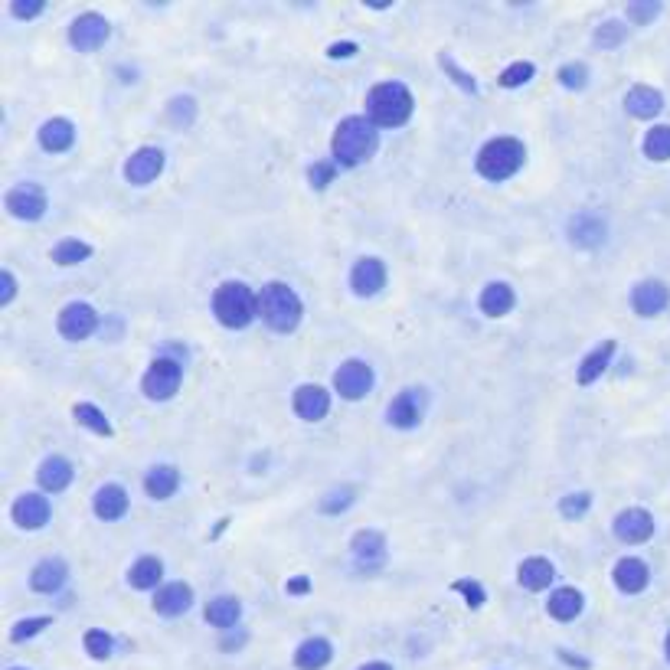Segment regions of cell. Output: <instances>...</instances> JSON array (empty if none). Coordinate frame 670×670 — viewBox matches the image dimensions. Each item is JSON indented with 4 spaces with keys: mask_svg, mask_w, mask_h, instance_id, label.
I'll use <instances>...</instances> for the list:
<instances>
[{
    "mask_svg": "<svg viewBox=\"0 0 670 670\" xmlns=\"http://www.w3.org/2000/svg\"><path fill=\"white\" fill-rule=\"evenodd\" d=\"M89 256H92V246H89V242H82V239H63L53 249L56 266H79V262H86Z\"/></svg>",
    "mask_w": 670,
    "mask_h": 670,
    "instance_id": "cell-36",
    "label": "cell"
},
{
    "mask_svg": "<svg viewBox=\"0 0 670 670\" xmlns=\"http://www.w3.org/2000/svg\"><path fill=\"white\" fill-rule=\"evenodd\" d=\"M190 605H194V589H190L187 582H171V585H164V589L154 595V612H157V615L177 618V615H183Z\"/></svg>",
    "mask_w": 670,
    "mask_h": 670,
    "instance_id": "cell-20",
    "label": "cell"
},
{
    "mask_svg": "<svg viewBox=\"0 0 670 670\" xmlns=\"http://www.w3.org/2000/svg\"><path fill=\"white\" fill-rule=\"evenodd\" d=\"M330 409V393L324 386H314V382H304L295 390V413L304 422H320Z\"/></svg>",
    "mask_w": 670,
    "mask_h": 670,
    "instance_id": "cell-15",
    "label": "cell"
},
{
    "mask_svg": "<svg viewBox=\"0 0 670 670\" xmlns=\"http://www.w3.org/2000/svg\"><path fill=\"white\" fill-rule=\"evenodd\" d=\"M438 63H442V69H448V72H452V76H455V82H458V86L465 89V92H471V95L477 92V82H475V76H468V72H461L458 66H455V59H452V56H448V53H442V56H438Z\"/></svg>",
    "mask_w": 670,
    "mask_h": 670,
    "instance_id": "cell-48",
    "label": "cell"
},
{
    "mask_svg": "<svg viewBox=\"0 0 670 670\" xmlns=\"http://www.w3.org/2000/svg\"><path fill=\"white\" fill-rule=\"evenodd\" d=\"M180 487V471L173 465H154L144 477V491L151 494L154 500H167L173 497Z\"/></svg>",
    "mask_w": 670,
    "mask_h": 670,
    "instance_id": "cell-26",
    "label": "cell"
},
{
    "mask_svg": "<svg viewBox=\"0 0 670 670\" xmlns=\"http://www.w3.org/2000/svg\"><path fill=\"white\" fill-rule=\"evenodd\" d=\"M560 82L566 89H585V82H589V66H585V63H566L560 69Z\"/></svg>",
    "mask_w": 670,
    "mask_h": 670,
    "instance_id": "cell-43",
    "label": "cell"
},
{
    "mask_svg": "<svg viewBox=\"0 0 670 670\" xmlns=\"http://www.w3.org/2000/svg\"><path fill=\"white\" fill-rule=\"evenodd\" d=\"M161 171H164V151L161 148L134 151L125 164V177H128V183H134V187H144V183L157 180V173Z\"/></svg>",
    "mask_w": 670,
    "mask_h": 670,
    "instance_id": "cell-13",
    "label": "cell"
},
{
    "mask_svg": "<svg viewBox=\"0 0 670 670\" xmlns=\"http://www.w3.org/2000/svg\"><path fill=\"white\" fill-rule=\"evenodd\" d=\"M337 173V164H328V161H318V164L308 167V180H311V187L314 190H324L334 180Z\"/></svg>",
    "mask_w": 670,
    "mask_h": 670,
    "instance_id": "cell-47",
    "label": "cell"
},
{
    "mask_svg": "<svg viewBox=\"0 0 670 670\" xmlns=\"http://www.w3.org/2000/svg\"><path fill=\"white\" fill-rule=\"evenodd\" d=\"M624 37H628V26L618 24V20H608V24H602L599 30H595V43H599L602 49L618 47V43H622Z\"/></svg>",
    "mask_w": 670,
    "mask_h": 670,
    "instance_id": "cell-41",
    "label": "cell"
},
{
    "mask_svg": "<svg viewBox=\"0 0 670 670\" xmlns=\"http://www.w3.org/2000/svg\"><path fill=\"white\" fill-rule=\"evenodd\" d=\"M360 670H393L390 664H380V661H373V664H367V667H360Z\"/></svg>",
    "mask_w": 670,
    "mask_h": 670,
    "instance_id": "cell-54",
    "label": "cell"
},
{
    "mask_svg": "<svg viewBox=\"0 0 670 670\" xmlns=\"http://www.w3.org/2000/svg\"><path fill=\"white\" fill-rule=\"evenodd\" d=\"M644 154L651 157V161H670V125H657L647 131Z\"/></svg>",
    "mask_w": 670,
    "mask_h": 670,
    "instance_id": "cell-37",
    "label": "cell"
},
{
    "mask_svg": "<svg viewBox=\"0 0 670 670\" xmlns=\"http://www.w3.org/2000/svg\"><path fill=\"white\" fill-rule=\"evenodd\" d=\"M353 53H357V43H334V47L328 49L330 59H351Z\"/></svg>",
    "mask_w": 670,
    "mask_h": 670,
    "instance_id": "cell-52",
    "label": "cell"
},
{
    "mask_svg": "<svg viewBox=\"0 0 670 670\" xmlns=\"http://www.w3.org/2000/svg\"><path fill=\"white\" fill-rule=\"evenodd\" d=\"M425 415V393L422 390H403L386 409V419L396 429H415Z\"/></svg>",
    "mask_w": 670,
    "mask_h": 670,
    "instance_id": "cell-11",
    "label": "cell"
},
{
    "mask_svg": "<svg viewBox=\"0 0 670 670\" xmlns=\"http://www.w3.org/2000/svg\"><path fill=\"white\" fill-rule=\"evenodd\" d=\"M180 380H183V367H180L177 360L171 357H157L154 363L148 367V373H144V396L154 399V403H164V399H171L173 393L180 390Z\"/></svg>",
    "mask_w": 670,
    "mask_h": 670,
    "instance_id": "cell-6",
    "label": "cell"
},
{
    "mask_svg": "<svg viewBox=\"0 0 670 670\" xmlns=\"http://www.w3.org/2000/svg\"><path fill=\"white\" fill-rule=\"evenodd\" d=\"M651 533H654V517L647 514V510H641V507L622 510V514L615 517V537L622 539V543L638 546V543H644V539H651Z\"/></svg>",
    "mask_w": 670,
    "mask_h": 670,
    "instance_id": "cell-12",
    "label": "cell"
},
{
    "mask_svg": "<svg viewBox=\"0 0 670 670\" xmlns=\"http://www.w3.org/2000/svg\"><path fill=\"white\" fill-rule=\"evenodd\" d=\"M351 550H353V560H357L363 570H376V566L386 562V539H382V533H376V530H360L357 537H353Z\"/></svg>",
    "mask_w": 670,
    "mask_h": 670,
    "instance_id": "cell-17",
    "label": "cell"
},
{
    "mask_svg": "<svg viewBox=\"0 0 670 670\" xmlns=\"http://www.w3.org/2000/svg\"><path fill=\"white\" fill-rule=\"evenodd\" d=\"M66 576H69V570H66V562L63 560H43L33 566L30 572V585H33V592H59L66 582Z\"/></svg>",
    "mask_w": 670,
    "mask_h": 670,
    "instance_id": "cell-22",
    "label": "cell"
},
{
    "mask_svg": "<svg viewBox=\"0 0 670 670\" xmlns=\"http://www.w3.org/2000/svg\"><path fill=\"white\" fill-rule=\"evenodd\" d=\"M14 295H16V281H14V275L4 268V272H0V304H10Z\"/></svg>",
    "mask_w": 670,
    "mask_h": 670,
    "instance_id": "cell-51",
    "label": "cell"
},
{
    "mask_svg": "<svg viewBox=\"0 0 670 670\" xmlns=\"http://www.w3.org/2000/svg\"><path fill=\"white\" fill-rule=\"evenodd\" d=\"M258 314L266 320L268 328L278 330V334H288L301 324V298L295 295V288H288L285 281H268L262 295H258Z\"/></svg>",
    "mask_w": 670,
    "mask_h": 670,
    "instance_id": "cell-3",
    "label": "cell"
},
{
    "mask_svg": "<svg viewBox=\"0 0 670 670\" xmlns=\"http://www.w3.org/2000/svg\"><path fill=\"white\" fill-rule=\"evenodd\" d=\"M351 504H353V487H337V491H330L328 497L320 500V510L324 514H340Z\"/></svg>",
    "mask_w": 670,
    "mask_h": 670,
    "instance_id": "cell-45",
    "label": "cell"
},
{
    "mask_svg": "<svg viewBox=\"0 0 670 670\" xmlns=\"http://www.w3.org/2000/svg\"><path fill=\"white\" fill-rule=\"evenodd\" d=\"M330 148H334V164L357 167L376 154V148H380V131H376V125L370 118L351 115L337 125Z\"/></svg>",
    "mask_w": 670,
    "mask_h": 670,
    "instance_id": "cell-1",
    "label": "cell"
},
{
    "mask_svg": "<svg viewBox=\"0 0 670 670\" xmlns=\"http://www.w3.org/2000/svg\"><path fill=\"white\" fill-rule=\"evenodd\" d=\"M213 314H216V320L223 324V328L242 330L256 320L258 298L252 295L249 285H242V281H226V285H219L216 295H213Z\"/></svg>",
    "mask_w": 670,
    "mask_h": 670,
    "instance_id": "cell-4",
    "label": "cell"
},
{
    "mask_svg": "<svg viewBox=\"0 0 670 670\" xmlns=\"http://www.w3.org/2000/svg\"><path fill=\"white\" fill-rule=\"evenodd\" d=\"M161 576H164V562L157 560V556H144V560H138L131 566L128 582H131L134 589H154V585L161 582Z\"/></svg>",
    "mask_w": 670,
    "mask_h": 670,
    "instance_id": "cell-34",
    "label": "cell"
},
{
    "mask_svg": "<svg viewBox=\"0 0 670 670\" xmlns=\"http://www.w3.org/2000/svg\"><path fill=\"white\" fill-rule=\"evenodd\" d=\"M95 328H99V314H95V308L86 301L66 304L63 314H59V334H63L66 340H86V337L95 334Z\"/></svg>",
    "mask_w": 670,
    "mask_h": 670,
    "instance_id": "cell-9",
    "label": "cell"
},
{
    "mask_svg": "<svg viewBox=\"0 0 670 670\" xmlns=\"http://www.w3.org/2000/svg\"><path fill=\"white\" fill-rule=\"evenodd\" d=\"M570 233L576 246H599L605 239V223L599 216H592V213H579L570 223Z\"/></svg>",
    "mask_w": 670,
    "mask_h": 670,
    "instance_id": "cell-32",
    "label": "cell"
},
{
    "mask_svg": "<svg viewBox=\"0 0 670 670\" xmlns=\"http://www.w3.org/2000/svg\"><path fill=\"white\" fill-rule=\"evenodd\" d=\"M95 517L105 523L111 520H121V517L128 514V491L121 487V484H105V487H99L95 491Z\"/></svg>",
    "mask_w": 670,
    "mask_h": 670,
    "instance_id": "cell-19",
    "label": "cell"
},
{
    "mask_svg": "<svg viewBox=\"0 0 670 670\" xmlns=\"http://www.w3.org/2000/svg\"><path fill=\"white\" fill-rule=\"evenodd\" d=\"M72 415H76L79 425L92 429L95 435H105V438H109L111 432H115V429H111V422L105 419V413H101L99 405H92V403H79L76 409H72Z\"/></svg>",
    "mask_w": 670,
    "mask_h": 670,
    "instance_id": "cell-35",
    "label": "cell"
},
{
    "mask_svg": "<svg viewBox=\"0 0 670 670\" xmlns=\"http://www.w3.org/2000/svg\"><path fill=\"white\" fill-rule=\"evenodd\" d=\"M514 288L510 285H504V281H494V285H487V288L481 291V311L487 314V318H504V314L514 311Z\"/></svg>",
    "mask_w": 670,
    "mask_h": 670,
    "instance_id": "cell-28",
    "label": "cell"
},
{
    "mask_svg": "<svg viewBox=\"0 0 670 670\" xmlns=\"http://www.w3.org/2000/svg\"><path fill=\"white\" fill-rule=\"evenodd\" d=\"M647 582H651V570H647L638 556H624V560L615 566V585L622 592L638 595L647 589Z\"/></svg>",
    "mask_w": 670,
    "mask_h": 670,
    "instance_id": "cell-21",
    "label": "cell"
},
{
    "mask_svg": "<svg viewBox=\"0 0 670 670\" xmlns=\"http://www.w3.org/2000/svg\"><path fill=\"white\" fill-rule=\"evenodd\" d=\"M582 592L579 589H556L553 595H550V602H546V608H550V615L556 618V622H572V618L582 612Z\"/></svg>",
    "mask_w": 670,
    "mask_h": 670,
    "instance_id": "cell-31",
    "label": "cell"
},
{
    "mask_svg": "<svg viewBox=\"0 0 670 670\" xmlns=\"http://www.w3.org/2000/svg\"><path fill=\"white\" fill-rule=\"evenodd\" d=\"M523 157H527L523 141H517V138H494V141H487V144L481 148V154H477V173H481L484 180H494V183H500V180L514 177V173L520 171Z\"/></svg>",
    "mask_w": 670,
    "mask_h": 670,
    "instance_id": "cell-5",
    "label": "cell"
},
{
    "mask_svg": "<svg viewBox=\"0 0 670 670\" xmlns=\"http://www.w3.org/2000/svg\"><path fill=\"white\" fill-rule=\"evenodd\" d=\"M612 353H615V340H602L599 347L579 363V386H589V382L599 380V376L608 370V363H612Z\"/></svg>",
    "mask_w": 670,
    "mask_h": 670,
    "instance_id": "cell-29",
    "label": "cell"
},
{
    "mask_svg": "<svg viewBox=\"0 0 670 670\" xmlns=\"http://www.w3.org/2000/svg\"><path fill=\"white\" fill-rule=\"evenodd\" d=\"M7 210L10 216L26 219V223H37L43 213H47V194L37 183H20L7 194Z\"/></svg>",
    "mask_w": 670,
    "mask_h": 670,
    "instance_id": "cell-10",
    "label": "cell"
},
{
    "mask_svg": "<svg viewBox=\"0 0 670 670\" xmlns=\"http://www.w3.org/2000/svg\"><path fill=\"white\" fill-rule=\"evenodd\" d=\"M49 624H53V618H47V615L26 618V622H16L14 632H10V641H16V644H20V641H26V638H37V634L43 632V628H49Z\"/></svg>",
    "mask_w": 670,
    "mask_h": 670,
    "instance_id": "cell-42",
    "label": "cell"
},
{
    "mask_svg": "<svg viewBox=\"0 0 670 670\" xmlns=\"http://www.w3.org/2000/svg\"><path fill=\"white\" fill-rule=\"evenodd\" d=\"M239 615H242V605L233 595H219V599H213L206 605V622L216 624V628H233L239 622Z\"/></svg>",
    "mask_w": 670,
    "mask_h": 670,
    "instance_id": "cell-33",
    "label": "cell"
},
{
    "mask_svg": "<svg viewBox=\"0 0 670 670\" xmlns=\"http://www.w3.org/2000/svg\"><path fill=\"white\" fill-rule=\"evenodd\" d=\"M86 651L95 661H105V657H111V638L99 628H92V632H86Z\"/></svg>",
    "mask_w": 670,
    "mask_h": 670,
    "instance_id": "cell-44",
    "label": "cell"
},
{
    "mask_svg": "<svg viewBox=\"0 0 670 670\" xmlns=\"http://www.w3.org/2000/svg\"><path fill=\"white\" fill-rule=\"evenodd\" d=\"M624 109L632 111L634 118H654L664 109V95L651 86H634L632 92L624 95Z\"/></svg>",
    "mask_w": 670,
    "mask_h": 670,
    "instance_id": "cell-27",
    "label": "cell"
},
{
    "mask_svg": "<svg viewBox=\"0 0 670 670\" xmlns=\"http://www.w3.org/2000/svg\"><path fill=\"white\" fill-rule=\"evenodd\" d=\"M334 390L343 399H363L373 390V367L363 360H347L340 363V370L334 373Z\"/></svg>",
    "mask_w": 670,
    "mask_h": 670,
    "instance_id": "cell-8",
    "label": "cell"
},
{
    "mask_svg": "<svg viewBox=\"0 0 670 670\" xmlns=\"http://www.w3.org/2000/svg\"><path fill=\"white\" fill-rule=\"evenodd\" d=\"M330 641L324 638H308L301 647L295 651V667L298 670H320V667H328L330 664Z\"/></svg>",
    "mask_w": 670,
    "mask_h": 670,
    "instance_id": "cell-30",
    "label": "cell"
},
{
    "mask_svg": "<svg viewBox=\"0 0 670 670\" xmlns=\"http://www.w3.org/2000/svg\"><path fill=\"white\" fill-rule=\"evenodd\" d=\"M533 63H514V66H507L504 72H500V86L504 89H517V86H527V82H530L533 79Z\"/></svg>",
    "mask_w": 670,
    "mask_h": 670,
    "instance_id": "cell-40",
    "label": "cell"
},
{
    "mask_svg": "<svg viewBox=\"0 0 670 670\" xmlns=\"http://www.w3.org/2000/svg\"><path fill=\"white\" fill-rule=\"evenodd\" d=\"M415 99L403 82H380L367 95V115L380 128H399L413 118Z\"/></svg>",
    "mask_w": 670,
    "mask_h": 670,
    "instance_id": "cell-2",
    "label": "cell"
},
{
    "mask_svg": "<svg viewBox=\"0 0 670 670\" xmlns=\"http://www.w3.org/2000/svg\"><path fill=\"white\" fill-rule=\"evenodd\" d=\"M14 520L24 527V530H39L49 523V500L43 494H24L16 497L14 504Z\"/></svg>",
    "mask_w": 670,
    "mask_h": 670,
    "instance_id": "cell-18",
    "label": "cell"
},
{
    "mask_svg": "<svg viewBox=\"0 0 670 670\" xmlns=\"http://www.w3.org/2000/svg\"><path fill=\"white\" fill-rule=\"evenodd\" d=\"M667 657H670V634H667Z\"/></svg>",
    "mask_w": 670,
    "mask_h": 670,
    "instance_id": "cell-55",
    "label": "cell"
},
{
    "mask_svg": "<svg viewBox=\"0 0 670 670\" xmlns=\"http://www.w3.org/2000/svg\"><path fill=\"white\" fill-rule=\"evenodd\" d=\"M592 507V497L585 491L579 494H566V497L560 500V514L566 517V520H579V517H585V510Z\"/></svg>",
    "mask_w": 670,
    "mask_h": 670,
    "instance_id": "cell-39",
    "label": "cell"
},
{
    "mask_svg": "<svg viewBox=\"0 0 670 670\" xmlns=\"http://www.w3.org/2000/svg\"><path fill=\"white\" fill-rule=\"evenodd\" d=\"M517 579H520L523 589H530V592H543V589H550V582L556 579V570H553V562H550V560H543V556H533V560L520 562Z\"/></svg>",
    "mask_w": 670,
    "mask_h": 670,
    "instance_id": "cell-24",
    "label": "cell"
},
{
    "mask_svg": "<svg viewBox=\"0 0 670 670\" xmlns=\"http://www.w3.org/2000/svg\"><path fill=\"white\" fill-rule=\"evenodd\" d=\"M109 37H111V26L101 14H79L69 26V43L79 53H92Z\"/></svg>",
    "mask_w": 670,
    "mask_h": 670,
    "instance_id": "cell-7",
    "label": "cell"
},
{
    "mask_svg": "<svg viewBox=\"0 0 670 670\" xmlns=\"http://www.w3.org/2000/svg\"><path fill=\"white\" fill-rule=\"evenodd\" d=\"M657 14H661V4H654V0H647V4H632V7H628V20H632V24H651Z\"/></svg>",
    "mask_w": 670,
    "mask_h": 670,
    "instance_id": "cell-49",
    "label": "cell"
},
{
    "mask_svg": "<svg viewBox=\"0 0 670 670\" xmlns=\"http://www.w3.org/2000/svg\"><path fill=\"white\" fill-rule=\"evenodd\" d=\"M72 141H76V128H72V121H66V118H49L47 125L39 128V144H43V151H49V154L69 151Z\"/></svg>",
    "mask_w": 670,
    "mask_h": 670,
    "instance_id": "cell-25",
    "label": "cell"
},
{
    "mask_svg": "<svg viewBox=\"0 0 670 670\" xmlns=\"http://www.w3.org/2000/svg\"><path fill=\"white\" fill-rule=\"evenodd\" d=\"M285 589H288V595H304V592H308V589H311V582H308V579H304V576H298V579H291V582L285 585Z\"/></svg>",
    "mask_w": 670,
    "mask_h": 670,
    "instance_id": "cell-53",
    "label": "cell"
},
{
    "mask_svg": "<svg viewBox=\"0 0 670 670\" xmlns=\"http://www.w3.org/2000/svg\"><path fill=\"white\" fill-rule=\"evenodd\" d=\"M632 304L641 318H654V314H661L670 304V288L664 281H654V278L641 281V285H634V291H632Z\"/></svg>",
    "mask_w": 670,
    "mask_h": 670,
    "instance_id": "cell-14",
    "label": "cell"
},
{
    "mask_svg": "<svg viewBox=\"0 0 670 670\" xmlns=\"http://www.w3.org/2000/svg\"><path fill=\"white\" fill-rule=\"evenodd\" d=\"M43 0H14V7H10V14L16 16V20H33V16L43 14Z\"/></svg>",
    "mask_w": 670,
    "mask_h": 670,
    "instance_id": "cell-50",
    "label": "cell"
},
{
    "mask_svg": "<svg viewBox=\"0 0 670 670\" xmlns=\"http://www.w3.org/2000/svg\"><path fill=\"white\" fill-rule=\"evenodd\" d=\"M455 592H461L468 599V608H481L484 602H487L481 582H475V579H458V582H455Z\"/></svg>",
    "mask_w": 670,
    "mask_h": 670,
    "instance_id": "cell-46",
    "label": "cell"
},
{
    "mask_svg": "<svg viewBox=\"0 0 670 670\" xmlns=\"http://www.w3.org/2000/svg\"><path fill=\"white\" fill-rule=\"evenodd\" d=\"M37 477H39V484H43V491L59 494L72 484V465L63 458V455H49V458L39 465Z\"/></svg>",
    "mask_w": 670,
    "mask_h": 670,
    "instance_id": "cell-23",
    "label": "cell"
},
{
    "mask_svg": "<svg viewBox=\"0 0 670 670\" xmlns=\"http://www.w3.org/2000/svg\"><path fill=\"white\" fill-rule=\"evenodd\" d=\"M194 115H196V101L190 99V95H177V99L171 101V105H167V118H171L173 125H190V121H194Z\"/></svg>",
    "mask_w": 670,
    "mask_h": 670,
    "instance_id": "cell-38",
    "label": "cell"
},
{
    "mask_svg": "<svg viewBox=\"0 0 670 670\" xmlns=\"http://www.w3.org/2000/svg\"><path fill=\"white\" fill-rule=\"evenodd\" d=\"M386 285V268H382L380 258H360L351 272V288L360 298H370Z\"/></svg>",
    "mask_w": 670,
    "mask_h": 670,
    "instance_id": "cell-16",
    "label": "cell"
},
{
    "mask_svg": "<svg viewBox=\"0 0 670 670\" xmlns=\"http://www.w3.org/2000/svg\"><path fill=\"white\" fill-rule=\"evenodd\" d=\"M10 670H26V667H10Z\"/></svg>",
    "mask_w": 670,
    "mask_h": 670,
    "instance_id": "cell-56",
    "label": "cell"
}]
</instances>
